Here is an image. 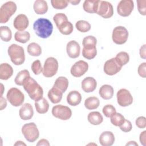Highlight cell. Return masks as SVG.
Here are the masks:
<instances>
[{
  "mask_svg": "<svg viewBox=\"0 0 146 146\" xmlns=\"http://www.w3.org/2000/svg\"><path fill=\"white\" fill-rule=\"evenodd\" d=\"M33 29L36 35L41 38L46 39L52 34L53 25L48 19L40 18L34 22Z\"/></svg>",
  "mask_w": 146,
  "mask_h": 146,
  "instance_id": "obj_1",
  "label": "cell"
},
{
  "mask_svg": "<svg viewBox=\"0 0 146 146\" xmlns=\"http://www.w3.org/2000/svg\"><path fill=\"white\" fill-rule=\"evenodd\" d=\"M23 87L29 94V97L35 102L38 101L43 98V90L42 87L30 76L25 80Z\"/></svg>",
  "mask_w": 146,
  "mask_h": 146,
  "instance_id": "obj_2",
  "label": "cell"
},
{
  "mask_svg": "<svg viewBox=\"0 0 146 146\" xmlns=\"http://www.w3.org/2000/svg\"><path fill=\"white\" fill-rule=\"evenodd\" d=\"M59 32L65 35L71 34L74 30L72 24L68 21L67 17L63 13H57L53 17Z\"/></svg>",
  "mask_w": 146,
  "mask_h": 146,
  "instance_id": "obj_3",
  "label": "cell"
},
{
  "mask_svg": "<svg viewBox=\"0 0 146 146\" xmlns=\"http://www.w3.org/2000/svg\"><path fill=\"white\" fill-rule=\"evenodd\" d=\"M7 52L11 62L15 65L19 66L24 63L25 55L22 47L17 44H12L9 47Z\"/></svg>",
  "mask_w": 146,
  "mask_h": 146,
  "instance_id": "obj_4",
  "label": "cell"
},
{
  "mask_svg": "<svg viewBox=\"0 0 146 146\" xmlns=\"http://www.w3.org/2000/svg\"><path fill=\"white\" fill-rule=\"evenodd\" d=\"M17 5L13 1H8L3 3L0 8V23H5L17 10Z\"/></svg>",
  "mask_w": 146,
  "mask_h": 146,
  "instance_id": "obj_5",
  "label": "cell"
},
{
  "mask_svg": "<svg viewBox=\"0 0 146 146\" xmlns=\"http://www.w3.org/2000/svg\"><path fill=\"white\" fill-rule=\"evenodd\" d=\"M22 133L25 139L30 143H33L38 139L39 132L34 123L25 124L22 128Z\"/></svg>",
  "mask_w": 146,
  "mask_h": 146,
  "instance_id": "obj_6",
  "label": "cell"
},
{
  "mask_svg": "<svg viewBox=\"0 0 146 146\" xmlns=\"http://www.w3.org/2000/svg\"><path fill=\"white\" fill-rule=\"evenodd\" d=\"M58 62L54 57L47 58L44 63L42 74L46 78H51L54 76L58 70Z\"/></svg>",
  "mask_w": 146,
  "mask_h": 146,
  "instance_id": "obj_7",
  "label": "cell"
},
{
  "mask_svg": "<svg viewBox=\"0 0 146 146\" xmlns=\"http://www.w3.org/2000/svg\"><path fill=\"white\" fill-rule=\"evenodd\" d=\"M7 99L10 103L14 106L18 107L21 106L25 100L24 94L17 88H11L7 93Z\"/></svg>",
  "mask_w": 146,
  "mask_h": 146,
  "instance_id": "obj_8",
  "label": "cell"
},
{
  "mask_svg": "<svg viewBox=\"0 0 146 146\" xmlns=\"http://www.w3.org/2000/svg\"><path fill=\"white\" fill-rule=\"evenodd\" d=\"M128 35V31L125 27L121 26H116L112 31V40L117 44H123L127 42Z\"/></svg>",
  "mask_w": 146,
  "mask_h": 146,
  "instance_id": "obj_9",
  "label": "cell"
},
{
  "mask_svg": "<svg viewBox=\"0 0 146 146\" xmlns=\"http://www.w3.org/2000/svg\"><path fill=\"white\" fill-rule=\"evenodd\" d=\"M51 112L54 117L62 120H68L72 115L71 109L67 106L61 104L54 106Z\"/></svg>",
  "mask_w": 146,
  "mask_h": 146,
  "instance_id": "obj_10",
  "label": "cell"
},
{
  "mask_svg": "<svg viewBox=\"0 0 146 146\" xmlns=\"http://www.w3.org/2000/svg\"><path fill=\"white\" fill-rule=\"evenodd\" d=\"M96 14L105 19L111 18L113 14V8L112 4L108 1H99Z\"/></svg>",
  "mask_w": 146,
  "mask_h": 146,
  "instance_id": "obj_11",
  "label": "cell"
},
{
  "mask_svg": "<svg viewBox=\"0 0 146 146\" xmlns=\"http://www.w3.org/2000/svg\"><path fill=\"white\" fill-rule=\"evenodd\" d=\"M134 8V3L132 0H121L117 6V12L121 17L129 16Z\"/></svg>",
  "mask_w": 146,
  "mask_h": 146,
  "instance_id": "obj_12",
  "label": "cell"
},
{
  "mask_svg": "<svg viewBox=\"0 0 146 146\" xmlns=\"http://www.w3.org/2000/svg\"><path fill=\"white\" fill-rule=\"evenodd\" d=\"M117 102L119 106L127 107L131 105L133 102V98L130 92L125 88L119 90L116 94Z\"/></svg>",
  "mask_w": 146,
  "mask_h": 146,
  "instance_id": "obj_13",
  "label": "cell"
},
{
  "mask_svg": "<svg viewBox=\"0 0 146 146\" xmlns=\"http://www.w3.org/2000/svg\"><path fill=\"white\" fill-rule=\"evenodd\" d=\"M88 69V63L82 60L75 62L70 70L71 74L74 77H80L83 75Z\"/></svg>",
  "mask_w": 146,
  "mask_h": 146,
  "instance_id": "obj_14",
  "label": "cell"
},
{
  "mask_svg": "<svg viewBox=\"0 0 146 146\" xmlns=\"http://www.w3.org/2000/svg\"><path fill=\"white\" fill-rule=\"evenodd\" d=\"M121 66H120L115 58H112L108 60H107L103 67L104 72L108 75H113L117 72H119L121 69Z\"/></svg>",
  "mask_w": 146,
  "mask_h": 146,
  "instance_id": "obj_15",
  "label": "cell"
},
{
  "mask_svg": "<svg viewBox=\"0 0 146 146\" xmlns=\"http://www.w3.org/2000/svg\"><path fill=\"white\" fill-rule=\"evenodd\" d=\"M29 25V21L27 17L23 14L18 15L14 19L13 25L15 29L19 31H23L26 30Z\"/></svg>",
  "mask_w": 146,
  "mask_h": 146,
  "instance_id": "obj_16",
  "label": "cell"
},
{
  "mask_svg": "<svg viewBox=\"0 0 146 146\" xmlns=\"http://www.w3.org/2000/svg\"><path fill=\"white\" fill-rule=\"evenodd\" d=\"M66 51L68 56L72 59L79 57L80 53V46L76 40H70L66 46Z\"/></svg>",
  "mask_w": 146,
  "mask_h": 146,
  "instance_id": "obj_17",
  "label": "cell"
},
{
  "mask_svg": "<svg viewBox=\"0 0 146 146\" xmlns=\"http://www.w3.org/2000/svg\"><path fill=\"white\" fill-rule=\"evenodd\" d=\"M19 115L21 119L23 120L31 119L34 115L33 106L28 103L23 104L19 109Z\"/></svg>",
  "mask_w": 146,
  "mask_h": 146,
  "instance_id": "obj_18",
  "label": "cell"
},
{
  "mask_svg": "<svg viewBox=\"0 0 146 146\" xmlns=\"http://www.w3.org/2000/svg\"><path fill=\"white\" fill-rule=\"evenodd\" d=\"M82 90L87 93L93 92L96 88L97 82L93 77H86L82 82Z\"/></svg>",
  "mask_w": 146,
  "mask_h": 146,
  "instance_id": "obj_19",
  "label": "cell"
},
{
  "mask_svg": "<svg viewBox=\"0 0 146 146\" xmlns=\"http://www.w3.org/2000/svg\"><path fill=\"white\" fill-rule=\"evenodd\" d=\"M99 143L103 146H111L115 141V136L111 131H104L99 136Z\"/></svg>",
  "mask_w": 146,
  "mask_h": 146,
  "instance_id": "obj_20",
  "label": "cell"
},
{
  "mask_svg": "<svg viewBox=\"0 0 146 146\" xmlns=\"http://www.w3.org/2000/svg\"><path fill=\"white\" fill-rule=\"evenodd\" d=\"M13 74V67L8 63H2L0 66V79L6 80Z\"/></svg>",
  "mask_w": 146,
  "mask_h": 146,
  "instance_id": "obj_21",
  "label": "cell"
},
{
  "mask_svg": "<svg viewBox=\"0 0 146 146\" xmlns=\"http://www.w3.org/2000/svg\"><path fill=\"white\" fill-rule=\"evenodd\" d=\"M48 98L51 103L57 104L59 103L62 99L63 92L55 87H52L48 92Z\"/></svg>",
  "mask_w": 146,
  "mask_h": 146,
  "instance_id": "obj_22",
  "label": "cell"
},
{
  "mask_svg": "<svg viewBox=\"0 0 146 146\" xmlns=\"http://www.w3.org/2000/svg\"><path fill=\"white\" fill-rule=\"evenodd\" d=\"M82 100V95L77 91H70L67 96V102L71 106H78Z\"/></svg>",
  "mask_w": 146,
  "mask_h": 146,
  "instance_id": "obj_23",
  "label": "cell"
},
{
  "mask_svg": "<svg viewBox=\"0 0 146 146\" xmlns=\"http://www.w3.org/2000/svg\"><path fill=\"white\" fill-rule=\"evenodd\" d=\"M113 88L108 84H104L100 87L99 91L100 96L105 100H108L112 98L113 95Z\"/></svg>",
  "mask_w": 146,
  "mask_h": 146,
  "instance_id": "obj_24",
  "label": "cell"
},
{
  "mask_svg": "<svg viewBox=\"0 0 146 146\" xmlns=\"http://www.w3.org/2000/svg\"><path fill=\"white\" fill-rule=\"evenodd\" d=\"M33 8L36 14L39 15L44 14L48 10L47 3L44 0H36L34 3Z\"/></svg>",
  "mask_w": 146,
  "mask_h": 146,
  "instance_id": "obj_25",
  "label": "cell"
},
{
  "mask_svg": "<svg viewBox=\"0 0 146 146\" xmlns=\"http://www.w3.org/2000/svg\"><path fill=\"white\" fill-rule=\"evenodd\" d=\"M99 5V1L86 0L83 5L84 10L88 13H96Z\"/></svg>",
  "mask_w": 146,
  "mask_h": 146,
  "instance_id": "obj_26",
  "label": "cell"
},
{
  "mask_svg": "<svg viewBox=\"0 0 146 146\" xmlns=\"http://www.w3.org/2000/svg\"><path fill=\"white\" fill-rule=\"evenodd\" d=\"M35 107L38 113L43 114L48 111L49 108V103L45 98H42L38 101L35 102Z\"/></svg>",
  "mask_w": 146,
  "mask_h": 146,
  "instance_id": "obj_27",
  "label": "cell"
},
{
  "mask_svg": "<svg viewBox=\"0 0 146 146\" xmlns=\"http://www.w3.org/2000/svg\"><path fill=\"white\" fill-rule=\"evenodd\" d=\"M88 121L92 125H97L100 124L103 121V117L102 114L98 111L90 112L87 116Z\"/></svg>",
  "mask_w": 146,
  "mask_h": 146,
  "instance_id": "obj_28",
  "label": "cell"
},
{
  "mask_svg": "<svg viewBox=\"0 0 146 146\" xmlns=\"http://www.w3.org/2000/svg\"><path fill=\"white\" fill-rule=\"evenodd\" d=\"M68 86V80L64 76H59L55 81L54 87H56L63 93L67 89Z\"/></svg>",
  "mask_w": 146,
  "mask_h": 146,
  "instance_id": "obj_29",
  "label": "cell"
},
{
  "mask_svg": "<svg viewBox=\"0 0 146 146\" xmlns=\"http://www.w3.org/2000/svg\"><path fill=\"white\" fill-rule=\"evenodd\" d=\"M100 104L99 99L95 96H90L84 101L85 107L89 110L96 109Z\"/></svg>",
  "mask_w": 146,
  "mask_h": 146,
  "instance_id": "obj_30",
  "label": "cell"
},
{
  "mask_svg": "<svg viewBox=\"0 0 146 146\" xmlns=\"http://www.w3.org/2000/svg\"><path fill=\"white\" fill-rule=\"evenodd\" d=\"M28 53L33 56H38L42 53V48L38 43L32 42L30 43L27 48Z\"/></svg>",
  "mask_w": 146,
  "mask_h": 146,
  "instance_id": "obj_31",
  "label": "cell"
},
{
  "mask_svg": "<svg viewBox=\"0 0 146 146\" xmlns=\"http://www.w3.org/2000/svg\"><path fill=\"white\" fill-rule=\"evenodd\" d=\"M30 76V72L27 70H23L19 71L15 78L14 82L17 85L23 86L25 80Z\"/></svg>",
  "mask_w": 146,
  "mask_h": 146,
  "instance_id": "obj_32",
  "label": "cell"
},
{
  "mask_svg": "<svg viewBox=\"0 0 146 146\" xmlns=\"http://www.w3.org/2000/svg\"><path fill=\"white\" fill-rule=\"evenodd\" d=\"M14 39L16 41L21 43L27 42L30 39V34L28 31H17L14 35Z\"/></svg>",
  "mask_w": 146,
  "mask_h": 146,
  "instance_id": "obj_33",
  "label": "cell"
},
{
  "mask_svg": "<svg viewBox=\"0 0 146 146\" xmlns=\"http://www.w3.org/2000/svg\"><path fill=\"white\" fill-rule=\"evenodd\" d=\"M0 37L4 42H9L12 37V33L10 29L6 26H2L0 27Z\"/></svg>",
  "mask_w": 146,
  "mask_h": 146,
  "instance_id": "obj_34",
  "label": "cell"
},
{
  "mask_svg": "<svg viewBox=\"0 0 146 146\" xmlns=\"http://www.w3.org/2000/svg\"><path fill=\"white\" fill-rule=\"evenodd\" d=\"M97 40L96 38L92 35H88L83 38L82 44L84 48H92L96 47Z\"/></svg>",
  "mask_w": 146,
  "mask_h": 146,
  "instance_id": "obj_35",
  "label": "cell"
},
{
  "mask_svg": "<svg viewBox=\"0 0 146 146\" xmlns=\"http://www.w3.org/2000/svg\"><path fill=\"white\" fill-rule=\"evenodd\" d=\"M115 58L118 64L121 67L128 63L129 60V56L128 54L125 51L119 52L117 54Z\"/></svg>",
  "mask_w": 146,
  "mask_h": 146,
  "instance_id": "obj_36",
  "label": "cell"
},
{
  "mask_svg": "<svg viewBox=\"0 0 146 146\" xmlns=\"http://www.w3.org/2000/svg\"><path fill=\"white\" fill-rule=\"evenodd\" d=\"M75 27L79 31L82 33L88 32L90 30L91 27L90 23L84 20H79L77 21L75 24Z\"/></svg>",
  "mask_w": 146,
  "mask_h": 146,
  "instance_id": "obj_37",
  "label": "cell"
},
{
  "mask_svg": "<svg viewBox=\"0 0 146 146\" xmlns=\"http://www.w3.org/2000/svg\"><path fill=\"white\" fill-rule=\"evenodd\" d=\"M111 123L116 127L120 126L125 120L124 117L120 113L116 112L111 117Z\"/></svg>",
  "mask_w": 146,
  "mask_h": 146,
  "instance_id": "obj_38",
  "label": "cell"
},
{
  "mask_svg": "<svg viewBox=\"0 0 146 146\" xmlns=\"http://www.w3.org/2000/svg\"><path fill=\"white\" fill-rule=\"evenodd\" d=\"M97 54V50L96 48H84L82 50V55L84 58L87 59L91 60L94 59Z\"/></svg>",
  "mask_w": 146,
  "mask_h": 146,
  "instance_id": "obj_39",
  "label": "cell"
},
{
  "mask_svg": "<svg viewBox=\"0 0 146 146\" xmlns=\"http://www.w3.org/2000/svg\"><path fill=\"white\" fill-rule=\"evenodd\" d=\"M68 1L66 0H51V3L52 6L58 10L64 9L67 7Z\"/></svg>",
  "mask_w": 146,
  "mask_h": 146,
  "instance_id": "obj_40",
  "label": "cell"
},
{
  "mask_svg": "<svg viewBox=\"0 0 146 146\" xmlns=\"http://www.w3.org/2000/svg\"><path fill=\"white\" fill-rule=\"evenodd\" d=\"M103 114L107 117H111L114 113L116 112L115 108L111 104H107L103 108Z\"/></svg>",
  "mask_w": 146,
  "mask_h": 146,
  "instance_id": "obj_41",
  "label": "cell"
},
{
  "mask_svg": "<svg viewBox=\"0 0 146 146\" xmlns=\"http://www.w3.org/2000/svg\"><path fill=\"white\" fill-rule=\"evenodd\" d=\"M31 70L35 75H39L42 72V67L41 63L39 60H36L34 61L31 66Z\"/></svg>",
  "mask_w": 146,
  "mask_h": 146,
  "instance_id": "obj_42",
  "label": "cell"
},
{
  "mask_svg": "<svg viewBox=\"0 0 146 146\" xmlns=\"http://www.w3.org/2000/svg\"><path fill=\"white\" fill-rule=\"evenodd\" d=\"M137 9L139 13L142 15H146V1L138 0L137 1Z\"/></svg>",
  "mask_w": 146,
  "mask_h": 146,
  "instance_id": "obj_43",
  "label": "cell"
},
{
  "mask_svg": "<svg viewBox=\"0 0 146 146\" xmlns=\"http://www.w3.org/2000/svg\"><path fill=\"white\" fill-rule=\"evenodd\" d=\"M120 129L124 132H128L131 131L132 128V125L130 121L125 119L123 123L119 126Z\"/></svg>",
  "mask_w": 146,
  "mask_h": 146,
  "instance_id": "obj_44",
  "label": "cell"
},
{
  "mask_svg": "<svg viewBox=\"0 0 146 146\" xmlns=\"http://www.w3.org/2000/svg\"><path fill=\"white\" fill-rule=\"evenodd\" d=\"M135 123L138 128H144L146 127V119L144 116H139L136 119Z\"/></svg>",
  "mask_w": 146,
  "mask_h": 146,
  "instance_id": "obj_45",
  "label": "cell"
},
{
  "mask_svg": "<svg viewBox=\"0 0 146 146\" xmlns=\"http://www.w3.org/2000/svg\"><path fill=\"white\" fill-rule=\"evenodd\" d=\"M145 70H146V63L145 62H143L142 63H141L137 69V72L139 74V75L142 77L145 78L146 76V72H145Z\"/></svg>",
  "mask_w": 146,
  "mask_h": 146,
  "instance_id": "obj_46",
  "label": "cell"
},
{
  "mask_svg": "<svg viewBox=\"0 0 146 146\" xmlns=\"http://www.w3.org/2000/svg\"><path fill=\"white\" fill-rule=\"evenodd\" d=\"M139 140L140 143L144 145H146V131H143L139 136Z\"/></svg>",
  "mask_w": 146,
  "mask_h": 146,
  "instance_id": "obj_47",
  "label": "cell"
},
{
  "mask_svg": "<svg viewBox=\"0 0 146 146\" xmlns=\"http://www.w3.org/2000/svg\"><path fill=\"white\" fill-rule=\"evenodd\" d=\"M145 44H143L140 48L139 50V54H140V56L141 58H143V59H146V48H145Z\"/></svg>",
  "mask_w": 146,
  "mask_h": 146,
  "instance_id": "obj_48",
  "label": "cell"
},
{
  "mask_svg": "<svg viewBox=\"0 0 146 146\" xmlns=\"http://www.w3.org/2000/svg\"><path fill=\"white\" fill-rule=\"evenodd\" d=\"M36 145H47L49 146L50 145V143L48 142V141L45 139H40L38 143L36 144Z\"/></svg>",
  "mask_w": 146,
  "mask_h": 146,
  "instance_id": "obj_49",
  "label": "cell"
},
{
  "mask_svg": "<svg viewBox=\"0 0 146 146\" xmlns=\"http://www.w3.org/2000/svg\"><path fill=\"white\" fill-rule=\"evenodd\" d=\"M7 106V102L5 98H3L2 96H1V110H3L6 108Z\"/></svg>",
  "mask_w": 146,
  "mask_h": 146,
  "instance_id": "obj_50",
  "label": "cell"
},
{
  "mask_svg": "<svg viewBox=\"0 0 146 146\" xmlns=\"http://www.w3.org/2000/svg\"><path fill=\"white\" fill-rule=\"evenodd\" d=\"M68 2L71 3L72 5H76L79 4L80 2V0H72V1H68Z\"/></svg>",
  "mask_w": 146,
  "mask_h": 146,
  "instance_id": "obj_51",
  "label": "cell"
},
{
  "mask_svg": "<svg viewBox=\"0 0 146 146\" xmlns=\"http://www.w3.org/2000/svg\"><path fill=\"white\" fill-rule=\"evenodd\" d=\"M138 145L137 143H136L135 141H130L129 143H127L126 144V145Z\"/></svg>",
  "mask_w": 146,
  "mask_h": 146,
  "instance_id": "obj_52",
  "label": "cell"
},
{
  "mask_svg": "<svg viewBox=\"0 0 146 146\" xmlns=\"http://www.w3.org/2000/svg\"><path fill=\"white\" fill-rule=\"evenodd\" d=\"M26 145V144L23 143L22 141H17L15 144H14V145Z\"/></svg>",
  "mask_w": 146,
  "mask_h": 146,
  "instance_id": "obj_53",
  "label": "cell"
},
{
  "mask_svg": "<svg viewBox=\"0 0 146 146\" xmlns=\"http://www.w3.org/2000/svg\"><path fill=\"white\" fill-rule=\"evenodd\" d=\"M1 88H2V90H1V96H2V94H3V86L2 84H1Z\"/></svg>",
  "mask_w": 146,
  "mask_h": 146,
  "instance_id": "obj_54",
  "label": "cell"
}]
</instances>
